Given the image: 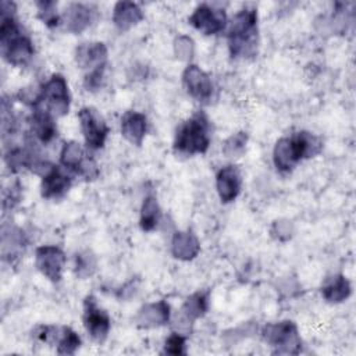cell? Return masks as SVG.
Segmentation results:
<instances>
[{"mask_svg":"<svg viewBox=\"0 0 356 356\" xmlns=\"http://www.w3.org/2000/svg\"><path fill=\"white\" fill-rule=\"evenodd\" d=\"M1 24H0V49L4 60L15 67L25 65L33 56V44L25 36L15 19V4L13 1H1Z\"/></svg>","mask_w":356,"mask_h":356,"instance_id":"obj_1","label":"cell"},{"mask_svg":"<svg viewBox=\"0 0 356 356\" xmlns=\"http://www.w3.org/2000/svg\"><path fill=\"white\" fill-rule=\"evenodd\" d=\"M78 118L86 146L92 150L102 149L108 135V127L104 118L93 107H82L78 113Z\"/></svg>","mask_w":356,"mask_h":356,"instance_id":"obj_7","label":"cell"},{"mask_svg":"<svg viewBox=\"0 0 356 356\" xmlns=\"http://www.w3.org/2000/svg\"><path fill=\"white\" fill-rule=\"evenodd\" d=\"M246 140H248V135L246 132H238L232 136H229L224 146H222V152L225 153V156L228 157H239L243 154L245 152V146H246Z\"/></svg>","mask_w":356,"mask_h":356,"instance_id":"obj_27","label":"cell"},{"mask_svg":"<svg viewBox=\"0 0 356 356\" xmlns=\"http://www.w3.org/2000/svg\"><path fill=\"white\" fill-rule=\"evenodd\" d=\"M70 186V175H67L60 167H51V170L43 175L40 193L44 199H58L68 192Z\"/></svg>","mask_w":356,"mask_h":356,"instance_id":"obj_16","label":"cell"},{"mask_svg":"<svg viewBox=\"0 0 356 356\" xmlns=\"http://www.w3.org/2000/svg\"><path fill=\"white\" fill-rule=\"evenodd\" d=\"M241 171L236 165L228 164L220 168V171L216 175V188L220 200L222 203L234 202L241 192Z\"/></svg>","mask_w":356,"mask_h":356,"instance_id":"obj_13","label":"cell"},{"mask_svg":"<svg viewBox=\"0 0 356 356\" xmlns=\"http://www.w3.org/2000/svg\"><path fill=\"white\" fill-rule=\"evenodd\" d=\"M92 13L81 3H71L64 13V24L67 31L72 33H81L90 24Z\"/></svg>","mask_w":356,"mask_h":356,"instance_id":"obj_21","label":"cell"},{"mask_svg":"<svg viewBox=\"0 0 356 356\" xmlns=\"http://www.w3.org/2000/svg\"><path fill=\"white\" fill-rule=\"evenodd\" d=\"M263 339L274 348V353L295 355L300 350V338L293 321L285 320L280 323H271L261 330Z\"/></svg>","mask_w":356,"mask_h":356,"instance_id":"obj_5","label":"cell"},{"mask_svg":"<svg viewBox=\"0 0 356 356\" xmlns=\"http://www.w3.org/2000/svg\"><path fill=\"white\" fill-rule=\"evenodd\" d=\"M209 309V293L207 292H196L191 295L181 307V316L178 318L179 334H189L191 327L195 320L203 317Z\"/></svg>","mask_w":356,"mask_h":356,"instance_id":"obj_12","label":"cell"},{"mask_svg":"<svg viewBox=\"0 0 356 356\" xmlns=\"http://www.w3.org/2000/svg\"><path fill=\"white\" fill-rule=\"evenodd\" d=\"M75 61L81 68L93 71L106 67L107 63V49L102 42L82 43L76 47Z\"/></svg>","mask_w":356,"mask_h":356,"instance_id":"obj_14","label":"cell"},{"mask_svg":"<svg viewBox=\"0 0 356 356\" xmlns=\"http://www.w3.org/2000/svg\"><path fill=\"white\" fill-rule=\"evenodd\" d=\"M228 49L234 58L254 56L257 49L256 8H243L234 15L228 29Z\"/></svg>","mask_w":356,"mask_h":356,"instance_id":"obj_3","label":"cell"},{"mask_svg":"<svg viewBox=\"0 0 356 356\" xmlns=\"http://www.w3.org/2000/svg\"><path fill=\"white\" fill-rule=\"evenodd\" d=\"M163 353L167 355H185V337L179 332H172L164 342Z\"/></svg>","mask_w":356,"mask_h":356,"instance_id":"obj_30","label":"cell"},{"mask_svg":"<svg viewBox=\"0 0 356 356\" xmlns=\"http://www.w3.org/2000/svg\"><path fill=\"white\" fill-rule=\"evenodd\" d=\"M56 345L58 355H74L81 346V338L70 327H58Z\"/></svg>","mask_w":356,"mask_h":356,"instance_id":"obj_26","label":"cell"},{"mask_svg":"<svg viewBox=\"0 0 356 356\" xmlns=\"http://www.w3.org/2000/svg\"><path fill=\"white\" fill-rule=\"evenodd\" d=\"M53 117L54 115L44 107H40L38 102L33 104L31 129L35 138L39 139L42 143H49L57 136V127Z\"/></svg>","mask_w":356,"mask_h":356,"instance_id":"obj_15","label":"cell"},{"mask_svg":"<svg viewBox=\"0 0 356 356\" xmlns=\"http://www.w3.org/2000/svg\"><path fill=\"white\" fill-rule=\"evenodd\" d=\"M323 142L316 135L300 131L292 136H284L277 140L273 150V161L278 171L289 172L303 159L320 153Z\"/></svg>","mask_w":356,"mask_h":356,"instance_id":"obj_2","label":"cell"},{"mask_svg":"<svg viewBox=\"0 0 356 356\" xmlns=\"http://www.w3.org/2000/svg\"><path fill=\"white\" fill-rule=\"evenodd\" d=\"M36 7H38V15L43 21V24H46L50 28L58 25V15L56 13L57 3L42 0V1H36Z\"/></svg>","mask_w":356,"mask_h":356,"instance_id":"obj_29","label":"cell"},{"mask_svg":"<svg viewBox=\"0 0 356 356\" xmlns=\"http://www.w3.org/2000/svg\"><path fill=\"white\" fill-rule=\"evenodd\" d=\"M200 245L191 231H179L172 236L171 253L179 260H192L197 256Z\"/></svg>","mask_w":356,"mask_h":356,"instance_id":"obj_20","label":"cell"},{"mask_svg":"<svg viewBox=\"0 0 356 356\" xmlns=\"http://www.w3.org/2000/svg\"><path fill=\"white\" fill-rule=\"evenodd\" d=\"M70 102L71 97L65 78L60 74H53L42 88L39 103H43L44 108L54 117H61L68 113Z\"/></svg>","mask_w":356,"mask_h":356,"instance_id":"obj_6","label":"cell"},{"mask_svg":"<svg viewBox=\"0 0 356 356\" xmlns=\"http://www.w3.org/2000/svg\"><path fill=\"white\" fill-rule=\"evenodd\" d=\"M86 159L88 157H85V152H83L82 146L78 142H74V140L67 142L63 146L61 153H60V163L65 168H68V170H71L76 174H79V171H81Z\"/></svg>","mask_w":356,"mask_h":356,"instance_id":"obj_23","label":"cell"},{"mask_svg":"<svg viewBox=\"0 0 356 356\" xmlns=\"http://www.w3.org/2000/svg\"><path fill=\"white\" fill-rule=\"evenodd\" d=\"M189 24L204 35H214L225 28L227 15L221 8L200 4L189 17Z\"/></svg>","mask_w":356,"mask_h":356,"instance_id":"obj_9","label":"cell"},{"mask_svg":"<svg viewBox=\"0 0 356 356\" xmlns=\"http://www.w3.org/2000/svg\"><path fill=\"white\" fill-rule=\"evenodd\" d=\"M160 217H161V210L157 203V199L153 195L146 196L140 207V220H139L140 228L146 232L153 231L157 227Z\"/></svg>","mask_w":356,"mask_h":356,"instance_id":"obj_24","label":"cell"},{"mask_svg":"<svg viewBox=\"0 0 356 356\" xmlns=\"http://www.w3.org/2000/svg\"><path fill=\"white\" fill-rule=\"evenodd\" d=\"M143 19V13L136 3L118 1L113 10V22L120 31H128Z\"/></svg>","mask_w":356,"mask_h":356,"instance_id":"obj_19","label":"cell"},{"mask_svg":"<svg viewBox=\"0 0 356 356\" xmlns=\"http://www.w3.org/2000/svg\"><path fill=\"white\" fill-rule=\"evenodd\" d=\"M147 120L142 113L127 111L121 118V134L132 145L140 146L146 135Z\"/></svg>","mask_w":356,"mask_h":356,"instance_id":"obj_18","label":"cell"},{"mask_svg":"<svg viewBox=\"0 0 356 356\" xmlns=\"http://www.w3.org/2000/svg\"><path fill=\"white\" fill-rule=\"evenodd\" d=\"M104 70H106V67L93 70L86 74V76L83 79V86L86 88V90L95 92V90L100 89V86L103 83V78H104Z\"/></svg>","mask_w":356,"mask_h":356,"instance_id":"obj_31","label":"cell"},{"mask_svg":"<svg viewBox=\"0 0 356 356\" xmlns=\"http://www.w3.org/2000/svg\"><path fill=\"white\" fill-rule=\"evenodd\" d=\"M35 264L44 277L53 282H57L61 280L63 268L65 264V254L57 246H39L35 252Z\"/></svg>","mask_w":356,"mask_h":356,"instance_id":"obj_10","label":"cell"},{"mask_svg":"<svg viewBox=\"0 0 356 356\" xmlns=\"http://www.w3.org/2000/svg\"><path fill=\"white\" fill-rule=\"evenodd\" d=\"M24 249V235L19 229L10 228V232H7L3 228L1 235V250L4 259H13L17 257V254Z\"/></svg>","mask_w":356,"mask_h":356,"instance_id":"obj_25","label":"cell"},{"mask_svg":"<svg viewBox=\"0 0 356 356\" xmlns=\"http://www.w3.org/2000/svg\"><path fill=\"white\" fill-rule=\"evenodd\" d=\"M83 325L90 338L96 342H103L110 331V317L104 309L97 305V300L89 295L83 300Z\"/></svg>","mask_w":356,"mask_h":356,"instance_id":"obj_8","label":"cell"},{"mask_svg":"<svg viewBox=\"0 0 356 356\" xmlns=\"http://www.w3.org/2000/svg\"><path fill=\"white\" fill-rule=\"evenodd\" d=\"M170 318V306L164 300H159L154 303H147L142 306L135 317V321L142 328H153L160 327L168 323Z\"/></svg>","mask_w":356,"mask_h":356,"instance_id":"obj_17","label":"cell"},{"mask_svg":"<svg viewBox=\"0 0 356 356\" xmlns=\"http://www.w3.org/2000/svg\"><path fill=\"white\" fill-rule=\"evenodd\" d=\"M210 146V122L203 111L195 113L184 121L175 132L174 150L179 154L206 153Z\"/></svg>","mask_w":356,"mask_h":356,"instance_id":"obj_4","label":"cell"},{"mask_svg":"<svg viewBox=\"0 0 356 356\" xmlns=\"http://www.w3.org/2000/svg\"><path fill=\"white\" fill-rule=\"evenodd\" d=\"M96 268V259L90 252H82L75 256V274L81 278H86L93 274Z\"/></svg>","mask_w":356,"mask_h":356,"instance_id":"obj_28","label":"cell"},{"mask_svg":"<svg viewBox=\"0 0 356 356\" xmlns=\"http://www.w3.org/2000/svg\"><path fill=\"white\" fill-rule=\"evenodd\" d=\"M182 82L189 96L197 102H207L213 95L210 76L195 64H189L182 72Z\"/></svg>","mask_w":356,"mask_h":356,"instance_id":"obj_11","label":"cell"},{"mask_svg":"<svg viewBox=\"0 0 356 356\" xmlns=\"http://www.w3.org/2000/svg\"><path fill=\"white\" fill-rule=\"evenodd\" d=\"M350 291V284L342 274L331 275L321 286V295L330 303L343 302L349 298Z\"/></svg>","mask_w":356,"mask_h":356,"instance_id":"obj_22","label":"cell"}]
</instances>
